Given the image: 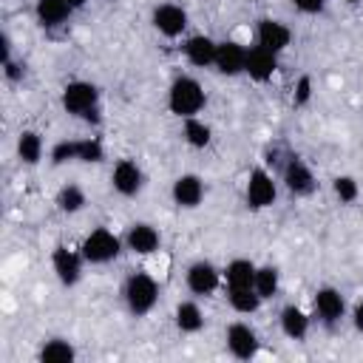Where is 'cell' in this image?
<instances>
[{"instance_id": "obj_2", "label": "cell", "mask_w": 363, "mask_h": 363, "mask_svg": "<svg viewBox=\"0 0 363 363\" xmlns=\"http://www.w3.org/2000/svg\"><path fill=\"white\" fill-rule=\"evenodd\" d=\"M207 105V94L204 85L193 77V74H179L173 77V82L167 85V111L179 119L187 116H199Z\"/></svg>"}, {"instance_id": "obj_27", "label": "cell", "mask_w": 363, "mask_h": 363, "mask_svg": "<svg viewBox=\"0 0 363 363\" xmlns=\"http://www.w3.org/2000/svg\"><path fill=\"white\" fill-rule=\"evenodd\" d=\"M255 269H258V264H255L252 258L238 255V258L227 261V267L221 269V272H224V284H227V286H252Z\"/></svg>"}, {"instance_id": "obj_33", "label": "cell", "mask_w": 363, "mask_h": 363, "mask_svg": "<svg viewBox=\"0 0 363 363\" xmlns=\"http://www.w3.org/2000/svg\"><path fill=\"white\" fill-rule=\"evenodd\" d=\"M0 68H3L6 82H20V79L26 77V62H23V60H17V57L3 60V62H0Z\"/></svg>"}, {"instance_id": "obj_15", "label": "cell", "mask_w": 363, "mask_h": 363, "mask_svg": "<svg viewBox=\"0 0 363 363\" xmlns=\"http://www.w3.org/2000/svg\"><path fill=\"white\" fill-rule=\"evenodd\" d=\"M289 43H292V28L284 20H278V17H261L255 23V45H261V48H267V51H272V54L281 57L289 48Z\"/></svg>"}, {"instance_id": "obj_30", "label": "cell", "mask_w": 363, "mask_h": 363, "mask_svg": "<svg viewBox=\"0 0 363 363\" xmlns=\"http://www.w3.org/2000/svg\"><path fill=\"white\" fill-rule=\"evenodd\" d=\"M79 156V139H57L48 147V162L51 167H62V164H77Z\"/></svg>"}, {"instance_id": "obj_14", "label": "cell", "mask_w": 363, "mask_h": 363, "mask_svg": "<svg viewBox=\"0 0 363 363\" xmlns=\"http://www.w3.org/2000/svg\"><path fill=\"white\" fill-rule=\"evenodd\" d=\"M247 48L244 43L227 37L218 40L216 45V60H213V71L221 77H244V65H247Z\"/></svg>"}, {"instance_id": "obj_28", "label": "cell", "mask_w": 363, "mask_h": 363, "mask_svg": "<svg viewBox=\"0 0 363 363\" xmlns=\"http://www.w3.org/2000/svg\"><path fill=\"white\" fill-rule=\"evenodd\" d=\"M252 286H255V292H258L264 301L275 298V295L281 292V269H278L275 264H258Z\"/></svg>"}, {"instance_id": "obj_11", "label": "cell", "mask_w": 363, "mask_h": 363, "mask_svg": "<svg viewBox=\"0 0 363 363\" xmlns=\"http://www.w3.org/2000/svg\"><path fill=\"white\" fill-rule=\"evenodd\" d=\"M224 346H227L230 357L247 363V360L258 357V352H261V337H258V332H255L247 320H233V323H227V329H224Z\"/></svg>"}, {"instance_id": "obj_35", "label": "cell", "mask_w": 363, "mask_h": 363, "mask_svg": "<svg viewBox=\"0 0 363 363\" xmlns=\"http://www.w3.org/2000/svg\"><path fill=\"white\" fill-rule=\"evenodd\" d=\"M349 323L357 335H363V298H357L352 306H349Z\"/></svg>"}, {"instance_id": "obj_23", "label": "cell", "mask_w": 363, "mask_h": 363, "mask_svg": "<svg viewBox=\"0 0 363 363\" xmlns=\"http://www.w3.org/2000/svg\"><path fill=\"white\" fill-rule=\"evenodd\" d=\"M37 360L40 363H74L77 360V346L68 337H45L37 349Z\"/></svg>"}, {"instance_id": "obj_25", "label": "cell", "mask_w": 363, "mask_h": 363, "mask_svg": "<svg viewBox=\"0 0 363 363\" xmlns=\"http://www.w3.org/2000/svg\"><path fill=\"white\" fill-rule=\"evenodd\" d=\"M54 204H57V210H60L62 216H77V213L85 210V204H88V193L82 190V184H77V182H65V184L57 190Z\"/></svg>"}, {"instance_id": "obj_3", "label": "cell", "mask_w": 363, "mask_h": 363, "mask_svg": "<svg viewBox=\"0 0 363 363\" xmlns=\"http://www.w3.org/2000/svg\"><path fill=\"white\" fill-rule=\"evenodd\" d=\"M122 301L133 318H147L159 303V281L145 269L130 272L122 284Z\"/></svg>"}, {"instance_id": "obj_19", "label": "cell", "mask_w": 363, "mask_h": 363, "mask_svg": "<svg viewBox=\"0 0 363 363\" xmlns=\"http://www.w3.org/2000/svg\"><path fill=\"white\" fill-rule=\"evenodd\" d=\"M216 45H218V40H213L210 34H190L182 43V54H184L187 65H193V68H213Z\"/></svg>"}, {"instance_id": "obj_36", "label": "cell", "mask_w": 363, "mask_h": 363, "mask_svg": "<svg viewBox=\"0 0 363 363\" xmlns=\"http://www.w3.org/2000/svg\"><path fill=\"white\" fill-rule=\"evenodd\" d=\"M65 3H68V9H71L74 14H77V11H82V9L88 6V0H65Z\"/></svg>"}, {"instance_id": "obj_26", "label": "cell", "mask_w": 363, "mask_h": 363, "mask_svg": "<svg viewBox=\"0 0 363 363\" xmlns=\"http://www.w3.org/2000/svg\"><path fill=\"white\" fill-rule=\"evenodd\" d=\"M182 142L193 150H204L213 142V128L201 116H187L182 119Z\"/></svg>"}, {"instance_id": "obj_37", "label": "cell", "mask_w": 363, "mask_h": 363, "mask_svg": "<svg viewBox=\"0 0 363 363\" xmlns=\"http://www.w3.org/2000/svg\"><path fill=\"white\" fill-rule=\"evenodd\" d=\"M343 3H346V6H360L363 0H343Z\"/></svg>"}, {"instance_id": "obj_17", "label": "cell", "mask_w": 363, "mask_h": 363, "mask_svg": "<svg viewBox=\"0 0 363 363\" xmlns=\"http://www.w3.org/2000/svg\"><path fill=\"white\" fill-rule=\"evenodd\" d=\"M278 65H281V57H278V54H272V51H267V48H261V45L252 43V45L247 48L244 77H250L252 82L264 85V82H269V79L278 74Z\"/></svg>"}, {"instance_id": "obj_13", "label": "cell", "mask_w": 363, "mask_h": 363, "mask_svg": "<svg viewBox=\"0 0 363 363\" xmlns=\"http://www.w3.org/2000/svg\"><path fill=\"white\" fill-rule=\"evenodd\" d=\"M122 241H125V250L130 255H139V258L156 255L162 250V233L150 221H133V224H128Z\"/></svg>"}, {"instance_id": "obj_29", "label": "cell", "mask_w": 363, "mask_h": 363, "mask_svg": "<svg viewBox=\"0 0 363 363\" xmlns=\"http://www.w3.org/2000/svg\"><path fill=\"white\" fill-rule=\"evenodd\" d=\"M332 196H335L337 204L349 207V204H354L360 199V182L354 176H349V173H337L332 179Z\"/></svg>"}, {"instance_id": "obj_22", "label": "cell", "mask_w": 363, "mask_h": 363, "mask_svg": "<svg viewBox=\"0 0 363 363\" xmlns=\"http://www.w3.org/2000/svg\"><path fill=\"white\" fill-rule=\"evenodd\" d=\"M14 153H17V159H20L26 167H37V164L43 162V156H45V142H43V136H40L37 130L23 128V130L17 133Z\"/></svg>"}, {"instance_id": "obj_7", "label": "cell", "mask_w": 363, "mask_h": 363, "mask_svg": "<svg viewBox=\"0 0 363 363\" xmlns=\"http://www.w3.org/2000/svg\"><path fill=\"white\" fill-rule=\"evenodd\" d=\"M275 201H278V179L261 164L252 167L244 182V204L261 213V210H269Z\"/></svg>"}, {"instance_id": "obj_24", "label": "cell", "mask_w": 363, "mask_h": 363, "mask_svg": "<svg viewBox=\"0 0 363 363\" xmlns=\"http://www.w3.org/2000/svg\"><path fill=\"white\" fill-rule=\"evenodd\" d=\"M224 298L235 315H255L264 303V298L255 292V286H227Z\"/></svg>"}, {"instance_id": "obj_18", "label": "cell", "mask_w": 363, "mask_h": 363, "mask_svg": "<svg viewBox=\"0 0 363 363\" xmlns=\"http://www.w3.org/2000/svg\"><path fill=\"white\" fill-rule=\"evenodd\" d=\"M278 329L286 340L301 343V340H306V335L312 329V315L298 303H284L278 312Z\"/></svg>"}, {"instance_id": "obj_20", "label": "cell", "mask_w": 363, "mask_h": 363, "mask_svg": "<svg viewBox=\"0 0 363 363\" xmlns=\"http://www.w3.org/2000/svg\"><path fill=\"white\" fill-rule=\"evenodd\" d=\"M207 318H204V309L199 303V298H184L176 303L173 309V326L182 332V335H199L204 329Z\"/></svg>"}, {"instance_id": "obj_34", "label": "cell", "mask_w": 363, "mask_h": 363, "mask_svg": "<svg viewBox=\"0 0 363 363\" xmlns=\"http://www.w3.org/2000/svg\"><path fill=\"white\" fill-rule=\"evenodd\" d=\"M326 3H329V0H292V9L312 17V14H320V11L326 9Z\"/></svg>"}, {"instance_id": "obj_1", "label": "cell", "mask_w": 363, "mask_h": 363, "mask_svg": "<svg viewBox=\"0 0 363 363\" xmlns=\"http://www.w3.org/2000/svg\"><path fill=\"white\" fill-rule=\"evenodd\" d=\"M99 102H102V94H99V88H96L91 79H71V82H65L62 91H60V105H62V111H65L68 116H74V119L88 122V125H99V119H102V116H99V113H102Z\"/></svg>"}, {"instance_id": "obj_4", "label": "cell", "mask_w": 363, "mask_h": 363, "mask_svg": "<svg viewBox=\"0 0 363 363\" xmlns=\"http://www.w3.org/2000/svg\"><path fill=\"white\" fill-rule=\"evenodd\" d=\"M125 250V241L122 235H116L113 230L108 227H94L82 244H79V252L85 258L88 267H105V264H113Z\"/></svg>"}, {"instance_id": "obj_32", "label": "cell", "mask_w": 363, "mask_h": 363, "mask_svg": "<svg viewBox=\"0 0 363 363\" xmlns=\"http://www.w3.org/2000/svg\"><path fill=\"white\" fill-rule=\"evenodd\" d=\"M315 99V79L312 74H301L292 85V108H306Z\"/></svg>"}, {"instance_id": "obj_31", "label": "cell", "mask_w": 363, "mask_h": 363, "mask_svg": "<svg viewBox=\"0 0 363 363\" xmlns=\"http://www.w3.org/2000/svg\"><path fill=\"white\" fill-rule=\"evenodd\" d=\"M99 162H105V142L99 136H79L77 164H99Z\"/></svg>"}, {"instance_id": "obj_6", "label": "cell", "mask_w": 363, "mask_h": 363, "mask_svg": "<svg viewBox=\"0 0 363 363\" xmlns=\"http://www.w3.org/2000/svg\"><path fill=\"white\" fill-rule=\"evenodd\" d=\"M312 318L323 326V329H335L340 326L346 318H349V303H346V295L332 286V284H323L315 289L312 295Z\"/></svg>"}, {"instance_id": "obj_21", "label": "cell", "mask_w": 363, "mask_h": 363, "mask_svg": "<svg viewBox=\"0 0 363 363\" xmlns=\"http://www.w3.org/2000/svg\"><path fill=\"white\" fill-rule=\"evenodd\" d=\"M71 9L65 0H37L34 3V20L43 31H57L62 26H68L71 20Z\"/></svg>"}, {"instance_id": "obj_8", "label": "cell", "mask_w": 363, "mask_h": 363, "mask_svg": "<svg viewBox=\"0 0 363 363\" xmlns=\"http://www.w3.org/2000/svg\"><path fill=\"white\" fill-rule=\"evenodd\" d=\"M85 267H88V264H85L79 247L57 244V247L51 250V272H54V278L60 281V286H65V289L77 286V284L82 281V275H85Z\"/></svg>"}, {"instance_id": "obj_16", "label": "cell", "mask_w": 363, "mask_h": 363, "mask_svg": "<svg viewBox=\"0 0 363 363\" xmlns=\"http://www.w3.org/2000/svg\"><path fill=\"white\" fill-rule=\"evenodd\" d=\"M207 196V184L199 173H179L170 184V199L179 210H196Z\"/></svg>"}, {"instance_id": "obj_9", "label": "cell", "mask_w": 363, "mask_h": 363, "mask_svg": "<svg viewBox=\"0 0 363 363\" xmlns=\"http://www.w3.org/2000/svg\"><path fill=\"white\" fill-rule=\"evenodd\" d=\"M221 284H224V272L210 258H196L184 269V286L193 298H210L218 292Z\"/></svg>"}, {"instance_id": "obj_5", "label": "cell", "mask_w": 363, "mask_h": 363, "mask_svg": "<svg viewBox=\"0 0 363 363\" xmlns=\"http://www.w3.org/2000/svg\"><path fill=\"white\" fill-rule=\"evenodd\" d=\"M281 184L289 196L295 199H309L315 190H318V176L315 170L309 167V162L298 153H286L284 162H281Z\"/></svg>"}, {"instance_id": "obj_12", "label": "cell", "mask_w": 363, "mask_h": 363, "mask_svg": "<svg viewBox=\"0 0 363 363\" xmlns=\"http://www.w3.org/2000/svg\"><path fill=\"white\" fill-rule=\"evenodd\" d=\"M111 187L122 199H133L145 190V170L136 159H116L111 167Z\"/></svg>"}, {"instance_id": "obj_10", "label": "cell", "mask_w": 363, "mask_h": 363, "mask_svg": "<svg viewBox=\"0 0 363 363\" xmlns=\"http://www.w3.org/2000/svg\"><path fill=\"white\" fill-rule=\"evenodd\" d=\"M150 26L159 37L164 40H179L187 34V26H190V14L184 6L179 3H159L153 6L150 11Z\"/></svg>"}]
</instances>
